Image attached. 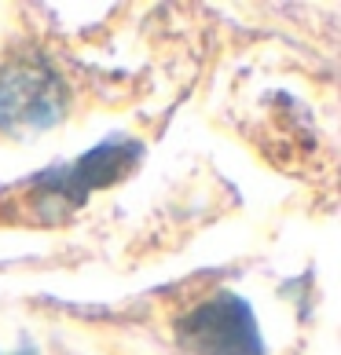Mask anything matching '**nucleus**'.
I'll return each mask as SVG.
<instances>
[{"mask_svg":"<svg viewBox=\"0 0 341 355\" xmlns=\"http://www.w3.org/2000/svg\"><path fill=\"white\" fill-rule=\"evenodd\" d=\"M136 154H140V147H133V143H103V147L88 150L81 162H74L70 168H63V173L41 180V187L30 191V194H33L37 209H44V213L51 216L56 205L70 209L96 187L114 183L122 173H128L133 162H136Z\"/></svg>","mask_w":341,"mask_h":355,"instance_id":"3","label":"nucleus"},{"mask_svg":"<svg viewBox=\"0 0 341 355\" xmlns=\"http://www.w3.org/2000/svg\"><path fill=\"white\" fill-rule=\"evenodd\" d=\"M176 337L194 355H265L250 308L228 293L209 297L194 311L183 315Z\"/></svg>","mask_w":341,"mask_h":355,"instance_id":"2","label":"nucleus"},{"mask_svg":"<svg viewBox=\"0 0 341 355\" xmlns=\"http://www.w3.org/2000/svg\"><path fill=\"white\" fill-rule=\"evenodd\" d=\"M63 114H67V85L51 67L22 59L0 70V132L33 136L59 125Z\"/></svg>","mask_w":341,"mask_h":355,"instance_id":"1","label":"nucleus"}]
</instances>
